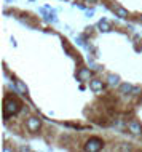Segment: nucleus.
<instances>
[{"label":"nucleus","instance_id":"f257e3e1","mask_svg":"<svg viewBox=\"0 0 142 152\" xmlns=\"http://www.w3.org/2000/svg\"><path fill=\"white\" fill-rule=\"evenodd\" d=\"M102 146H104L102 139H99V138H90V141L85 144V151H88V152H97V151L102 149Z\"/></svg>","mask_w":142,"mask_h":152},{"label":"nucleus","instance_id":"f03ea898","mask_svg":"<svg viewBox=\"0 0 142 152\" xmlns=\"http://www.w3.org/2000/svg\"><path fill=\"white\" fill-rule=\"evenodd\" d=\"M19 110V104L16 101L11 99H5V115H10V114H16Z\"/></svg>","mask_w":142,"mask_h":152},{"label":"nucleus","instance_id":"7ed1b4c3","mask_svg":"<svg viewBox=\"0 0 142 152\" xmlns=\"http://www.w3.org/2000/svg\"><path fill=\"white\" fill-rule=\"evenodd\" d=\"M26 125H27V128H29L30 131H37L40 128V118L38 117H30Z\"/></svg>","mask_w":142,"mask_h":152},{"label":"nucleus","instance_id":"20e7f679","mask_svg":"<svg viewBox=\"0 0 142 152\" xmlns=\"http://www.w3.org/2000/svg\"><path fill=\"white\" fill-rule=\"evenodd\" d=\"M90 88L93 90V91H96V93H101V91H102V82L93 79V80L90 82Z\"/></svg>","mask_w":142,"mask_h":152},{"label":"nucleus","instance_id":"39448f33","mask_svg":"<svg viewBox=\"0 0 142 152\" xmlns=\"http://www.w3.org/2000/svg\"><path fill=\"white\" fill-rule=\"evenodd\" d=\"M128 128L131 133H134V134H141L142 133V128H141V125L137 122H129L128 123Z\"/></svg>","mask_w":142,"mask_h":152},{"label":"nucleus","instance_id":"423d86ee","mask_svg":"<svg viewBox=\"0 0 142 152\" xmlns=\"http://www.w3.org/2000/svg\"><path fill=\"white\" fill-rule=\"evenodd\" d=\"M113 11H115V15L121 19L128 18V10H125V8H121V7H113Z\"/></svg>","mask_w":142,"mask_h":152},{"label":"nucleus","instance_id":"0eeeda50","mask_svg":"<svg viewBox=\"0 0 142 152\" xmlns=\"http://www.w3.org/2000/svg\"><path fill=\"white\" fill-rule=\"evenodd\" d=\"M97 26H99V31H102V32H109V31H110V24H109L107 19H101Z\"/></svg>","mask_w":142,"mask_h":152},{"label":"nucleus","instance_id":"6e6552de","mask_svg":"<svg viewBox=\"0 0 142 152\" xmlns=\"http://www.w3.org/2000/svg\"><path fill=\"white\" fill-rule=\"evenodd\" d=\"M107 82H109V85L115 87V85H118V83H120V77H118V75H115V74H110V75L107 77Z\"/></svg>","mask_w":142,"mask_h":152},{"label":"nucleus","instance_id":"1a4fd4ad","mask_svg":"<svg viewBox=\"0 0 142 152\" xmlns=\"http://www.w3.org/2000/svg\"><path fill=\"white\" fill-rule=\"evenodd\" d=\"M133 85H129V83H121L120 85V93H123V94H128V93H133Z\"/></svg>","mask_w":142,"mask_h":152},{"label":"nucleus","instance_id":"9d476101","mask_svg":"<svg viewBox=\"0 0 142 152\" xmlns=\"http://www.w3.org/2000/svg\"><path fill=\"white\" fill-rule=\"evenodd\" d=\"M91 77V72L88 71V69H82V71L78 72V79L80 80H90Z\"/></svg>","mask_w":142,"mask_h":152},{"label":"nucleus","instance_id":"9b49d317","mask_svg":"<svg viewBox=\"0 0 142 152\" xmlns=\"http://www.w3.org/2000/svg\"><path fill=\"white\" fill-rule=\"evenodd\" d=\"M16 87H18V91L19 93H26V87H24V83H22V82H16Z\"/></svg>","mask_w":142,"mask_h":152},{"label":"nucleus","instance_id":"f8f14e48","mask_svg":"<svg viewBox=\"0 0 142 152\" xmlns=\"http://www.w3.org/2000/svg\"><path fill=\"white\" fill-rule=\"evenodd\" d=\"M118 149H120V151H131V146H126V144H125V146H120Z\"/></svg>","mask_w":142,"mask_h":152},{"label":"nucleus","instance_id":"ddd939ff","mask_svg":"<svg viewBox=\"0 0 142 152\" xmlns=\"http://www.w3.org/2000/svg\"><path fill=\"white\" fill-rule=\"evenodd\" d=\"M139 91H141V88H139V87H134V88H133V94H137Z\"/></svg>","mask_w":142,"mask_h":152},{"label":"nucleus","instance_id":"4468645a","mask_svg":"<svg viewBox=\"0 0 142 152\" xmlns=\"http://www.w3.org/2000/svg\"><path fill=\"white\" fill-rule=\"evenodd\" d=\"M93 15H94V10H88L86 11V16H93Z\"/></svg>","mask_w":142,"mask_h":152},{"label":"nucleus","instance_id":"2eb2a0df","mask_svg":"<svg viewBox=\"0 0 142 152\" xmlns=\"http://www.w3.org/2000/svg\"><path fill=\"white\" fill-rule=\"evenodd\" d=\"M97 0H86V3H96Z\"/></svg>","mask_w":142,"mask_h":152}]
</instances>
